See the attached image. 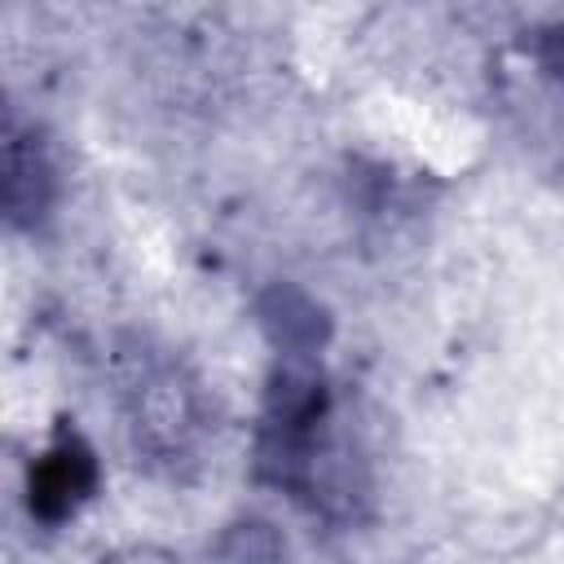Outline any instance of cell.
Listing matches in <instances>:
<instances>
[{"label":"cell","instance_id":"2","mask_svg":"<svg viewBox=\"0 0 564 564\" xmlns=\"http://www.w3.org/2000/svg\"><path fill=\"white\" fill-rule=\"evenodd\" d=\"M93 485H97L93 449L75 432H62L53 449L31 467V511L57 524L79 507V498L93 494Z\"/></svg>","mask_w":564,"mask_h":564},{"label":"cell","instance_id":"3","mask_svg":"<svg viewBox=\"0 0 564 564\" xmlns=\"http://www.w3.org/2000/svg\"><path fill=\"white\" fill-rule=\"evenodd\" d=\"M48 194H53V176H48V163H44L35 137H22L9 123V137H4V203H9L13 225H35L48 207Z\"/></svg>","mask_w":564,"mask_h":564},{"label":"cell","instance_id":"1","mask_svg":"<svg viewBox=\"0 0 564 564\" xmlns=\"http://www.w3.org/2000/svg\"><path fill=\"white\" fill-rule=\"evenodd\" d=\"M123 405H128V427L141 454L176 463L194 449L203 423H198V397L194 388L154 357H137L132 375L123 379Z\"/></svg>","mask_w":564,"mask_h":564}]
</instances>
